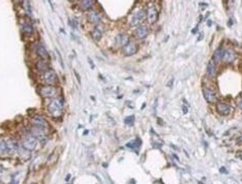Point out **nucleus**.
<instances>
[{
  "label": "nucleus",
  "mask_w": 242,
  "mask_h": 184,
  "mask_svg": "<svg viewBox=\"0 0 242 184\" xmlns=\"http://www.w3.org/2000/svg\"><path fill=\"white\" fill-rule=\"evenodd\" d=\"M48 113L52 116L53 118L59 119L63 115V101L61 100H52L50 104L47 107Z\"/></svg>",
  "instance_id": "obj_1"
},
{
  "label": "nucleus",
  "mask_w": 242,
  "mask_h": 184,
  "mask_svg": "<svg viewBox=\"0 0 242 184\" xmlns=\"http://www.w3.org/2000/svg\"><path fill=\"white\" fill-rule=\"evenodd\" d=\"M40 96L43 98H52L58 93V89L53 86V85H46V86L40 87L38 89Z\"/></svg>",
  "instance_id": "obj_2"
},
{
  "label": "nucleus",
  "mask_w": 242,
  "mask_h": 184,
  "mask_svg": "<svg viewBox=\"0 0 242 184\" xmlns=\"http://www.w3.org/2000/svg\"><path fill=\"white\" fill-rule=\"evenodd\" d=\"M43 81L47 85H56L58 83V77L56 73L52 69H48L45 73H43Z\"/></svg>",
  "instance_id": "obj_3"
},
{
  "label": "nucleus",
  "mask_w": 242,
  "mask_h": 184,
  "mask_svg": "<svg viewBox=\"0 0 242 184\" xmlns=\"http://www.w3.org/2000/svg\"><path fill=\"white\" fill-rule=\"evenodd\" d=\"M138 50L139 48H138L137 43L133 39H129L126 45L122 47V53L124 54V56H133L138 52Z\"/></svg>",
  "instance_id": "obj_4"
},
{
  "label": "nucleus",
  "mask_w": 242,
  "mask_h": 184,
  "mask_svg": "<svg viewBox=\"0 0 242 184\" xmlns=\"http://www.w3.org/2000/svg\"><path fill=\"white\" fill-rule=\"evenodd\" d=\"M30 122H31L32 126L43 128V129H45V130L49 128L48 121L46 120V118H43V116H40V115L33 116V117L31 118V120H30Z\"/></svg>",
  "instance_id": "obj_5"
},
{
  "label": "nucleus",
  "mask_w": 242,
  "mask_h": 184,
  "mask_svg": "<svg viewBox=\"0 0 242 184\" xmlns=\"http://www.w3.org/2000/svg\"><path fill=\"white\" fill-rule=\"evenodd\" d=\"M36 145H38V139L34 138L33 135H26L25 138H23L22 140V146L25 149L29 150V151H32L34 150Z\"/></svg>",
  "instance_id": "obj_6"
},
{
  "label": "nucleus",
  "mask_w": 242,
  "mask_h": 184,
  "mask_svg": "<svg viewBox=\"0 0 242 184\" xmlns=\"http://www.w3.org/2000/svg\"><path fill=\"white\" fill-rule=\"evenodd\" d=\"M146 18V13L144 11H138L136 13H134L133 17H132V20H130L129 22V25L132 27H134V26H139L141 23H142L144 20H145Z\"/></svg>",
  "instance_id": "obj_7"
},
{
  "label": "nucleus",
  "mask_w": 242,
  "mask_h": 184,
  "mask_svg": "<svg viewBox=\"0 0 242 184\" xmlns=\"http://www.w3.org/2000/svg\"><path fill=\"white\" fill-rule=\"evenodd\" d=\"M236 58H237V53L233 49H226L224 50L221 61H224V63H232L236 60Z\"/></svg>",
  "instance_id": "obj_8"
},
{
  "label": "nucleus",
  "mask_w": 242,
  "mask_h": 184,
  "mask_svg": "<svg viewBox=\"0 0 242 184\" xmlns=\"http://www.w3.org/2000/svg\"><path fill=\"white\" fill-rule=\"evenodd\" d=\"M203 95H204V98L206 100L207 103H209V104L217 103L216 92H215L214 90H212V89H210V88H204L203 89Z\"/></svg>",
  "instance_id": "obj_9"
},
{
  "label": "nucleus",
  "mask_w": 242,
  "mask_h": 184,
  "mask_svg": "<svg viewBox=\"0 0 242 184\" xmlns=\"http://www.w3.org/2000/svg\"><path fill=\"white\" fill-rule=\"evenodd\" d=\"M146 19L150 24H154L157 21V19H159V12H157L155 6H150V8H148L147 13H146Z\"/></svg>",
  "instance_id": "obj_10"
},
{
  "label": "nucleus",
  "mask_w": 242,
  "mask_h": 184,
  "mask_svg": "<svg viewBox=\"0 0 242 184\" xmlns=\"http://www.w3.org/2000/svg\"><path fill=\"white\" fill-rule=\"evenodd\" d=\"M216 111L221 116H228L231 114L232 107L226 103H217L216 104Z\"/></svg>",
  "instance_id": "obj_11"
},
{
  "label": "nucleus",
  "mask_w": 242,
  "mask_h": 184,
  "mask_svg": "<svg viewBox=\"0 0 242 184\" xmlns=\"http://www.w3.org/2000/svg\"><path fill=\"white\" fill-rule=\"evenodd\" d=\"M129 40V37L127 36L124 33H120L116 37H115V43H114V46L116 48H122L123 46H125L127 42Z\"/></svg>",
  "instance_id": "obj_12"
},
{
  "label": "nucleus",
  "mask_w": 242,
  "mask_h": 184,
  "mask_svg": "<svg viewBox=\"0 0 242 184\" xmlns=\"http://www.w3.org/2000/svg\"><path fill=\"white\" fill-rule=\"evenodd\" d=\"M148 27L145 25H139L137 27L136 31H134V35L138 39H144L148 35Z\"/></svg>",
  "instance_id": "obj_13"
},
{
  "label": "nucleus",
  "mask_w": 242,
  "mask_h": 184,
  "mask_svg": "<svg viewBox=\"0 0 242 184\" xmlns=\"http://www.w3.org/2000/svg\"><path fill=\"white\" fill-rule=\"evenodd\" d=\"M6 144V152H8L9 154H13V152L18 151V143H17V141H15V140L13 139H8V141L5 142Z\"/></svg>",
  "instance_id": "obj_14"
},
{
  "label": "nucleus",
  "mask_w": 242,
  "mask_h": 184,
  "mask_svg": "<svg viewBox=\"0 0 242 184\" xmlns=\"http://www.w3.org/2000/svg\"><path fill=\"white\" fill-rule=\"evenodd\" d=\"M30 135H33V137L36 139L43 140L46 137V131H45V129H43V128L33 126L31 129H30Z\"/></svg>",
  "instance_id": "obj_15"
},
{
  "label": "nucleus",
  "mask_w": 242,
  "mask_h": 184,
  "mask_svg": "<svg viewBox=\"0 0 242 184\" xmlns=\"http://www.w3.org/2000/svg\"><path fill=\"white\" fill-rule=\"evenodd\" d=\"M103 26H100V25L95 26V28H94L92 30V32H91L92 39L94 40V42H99L100 38L103 37Z\"/></svg>",
  "instance_id": "obj_16"
},
{
  "label": "nucleus",
  "mask_w": 242,
  "mask_h": 184,
  "mask_svg": "<svg viewBox=\"0 0 242 184\" xmlns=\"http://www.w3.org/2000/svg\"><path fill=\"white\" fill-rule=\"evenodd\" d=\"M87 18H88V21L90 23H92V24H99V22L102 21V17H100L99 13L97 12H95V11L89 12Z\"/></svg>",
  "instance_id": "obj_17"
},
{
  "label": "nucleus",
  "mask_w": 242,
  "mask_h": 184,
  "mask_svg": "<svg viewBox=\"0 0 242 184\" xmlns=\"http://www.w3.org/2000/svg\"><path fill=\"white\" fill-rule=\"evenodd\" d=\"M36 54L38 55V57H40L43 60H48L49 59V54H48V51L46 50V48L43 47V45H38L36 46Z\"/></svg>",
  "instance_id": "obj_18"
},
{
  "label": "nucleus",
  "mask_w": 242,
  "mask_h": 184,
  "mask_svg": "<svg viewBox=\"0 0 242 184\" xmlns=\"http://www.w3.org/2000/svg\"><path fill=\"white\" fill-rule=\"evenodd\" d=\"M216 73H217V70H216V65H215V62H214L213 60L209 61V63H208V65H207V74H208V76L211 77V78H213V77L216 76Z\"/></svg>",
  "instance_id": "obj_19"
},
{
  "label": "nucleus",
  "mask_w": 242,
  "mask_h": 184,
  "mask_svg": "<svg viewBox=\"0 0 242 184\" xmlns=\"http://www.w3.org/2000/svg\"><path fill=\"white\" fill-rule=\"evenodd\" d=\"M94 4V0H81L79 3V8L82 11H87L90 9Z\"/></svg>",
  "instance_id": "obj_20"
},
{
  "label": "nucleus",
  "mask_w": 242,
  "mask_h": 184,
  "mask_svg": "<svg viewBox=\"0 0 242 184\" xmlns=\"http://www.w3.org/2000/svg\"><path fill=\"white\" fill-rule=\"evenodd\" d=\"M35 67H36V69L39 71V73H45V71H47L48 69H50L48 63H47L46 61H43V60L38 61V62H36V64H35Z\"/></svg>",
  "instance_id": "obj_21"
},
{
  "label": "nucleus",
  "mask_w": 242,
  "mask_h": 184,
  "mask_svg": "<svg viewBox=\"0 0 242 184\" xmlns=\"http://www.w3.org/2000/svg\"><path fill=\"white\" fill-rule=\"evenodd\" d=\"M224 48L223 47H218L216 50H215V52L213 54V61L215 63L216 62H219V61H221V57H223V53H224Z\"/></svg>",
  "instance_id": "obj_22"
},
{
  "label": "nucleus",
  "mask_w": 242,
  "mask_h": 184,
  "mask_svg": "<svg viewBox=\"0 0 242 184\" xmlns=\"http://www.w3.org/2000/svg\"><path fill=\"white\" fill-rule=\"evenodd\" d=\"M22 31L24 34L30 36L33 34V27L30 23H24L22 25Z\"/></svg>",
  "instance_id": "obj_23"
},
{
  "label": "nucleus",
  "mask_w": 242,
  "mask_h": 184,
  "mask_svg": "<svg viewBox=\"0 0 242 184\" xmlns=\"http://www.w3.org/2000/svg\"><path fill=\"white\" fill-rule=\"evenodd\" d=\"M141 144H142V142H141L139 139H137V140H134V141L129 142L126 146L127 147H129V148H132V149H138L141 146Z\"/></svg>",
  "instance_id": "obj_24"
},
{
  "label": "nucleus",
  "mask_w": 242,
  "mask_h": 184,
  "mask_svg": "<svg viewBox=\"0 0 242 184\" xmlns=\"http://www.w3.org/2000/svg\"><path fill=\"white\" fill-rule=\"evenodd\" d=\"M22 6L27 13H31V5H30L29 0H22Z\"/></svg>",
  "instance_id": "obj_25"
},
{
  "label": "nucleus",
  "mask_w": 242,
  "mask_h": 184,
  "mask_svg": "<svg viewBox=\"0 0 242 184\" xmlns=\"http://www.w3.org/2000/svg\"><path fill=\"white\" fill-rule=\"evenodd\" d=\"M5 152H6V144H5V142L0 138V155L4 154Z\"/></svg>",
  "instance_id": "obj_26"
},
{
  "label": "nucleus",
  "mask_w": 242,
  "mask_h": 184,
  "mask_svg": "<svg viewBox=\"0 0 242 184\" xmlns=\"http://www.w3.org/2000/svg\"><path fill=\"white\" fill-rule=\"evenodd\" d=\"M134 115L124 118V123L127 124V125H129V126H132V125L134 124Z\"/></svg>",
  "instance_id": "obj_27"
},
{
  "label": "nucleus",
  "mask_w": 242,
  "mask_h": 184,
  "mask_svg": "<svg viewBox=\"0 0 242 184\" xmlns=\"http://www.w3.org/2000/svg\"><path fill=\"white\" fill-rule=\"evenodd\" d=\"M219 171H220V173H224V174H228V171H227V170H226V169H224V168H220V170H219Z\"/></svg>",
  "instance_id": "obj_28"
},
{
  "label": "nucleus",
  "mask_w": 242,
  "mask_h": 184,
  "mask_svg": "<svg viewBox=\"0 0 242 184\" xmlns=\"http://www.w3.org/2000/svg\"><path fill=\"white\" fill-rule=\"evenodd\" d=\"M88 61H89L90 65H91V69H94V64L92 63V61H91V60H90V59H88Z\"/></svg>",
  "instance_id": "obj_29"
},
{
  "label": "nucleus",
  "mask_w": 242,
  "mask_h": 184,
  "mask_svg": "<svg viewBox=\"0 0 242 184\" xmlns=\"http://www.w3.org/2000/svg\"><path fill=\"white\" fill-rule=\"evenodd\" d=\"M69 1H77V0H69Z\"/></svg>",
  "instance_id": "obj_30"
}]
</instances>
